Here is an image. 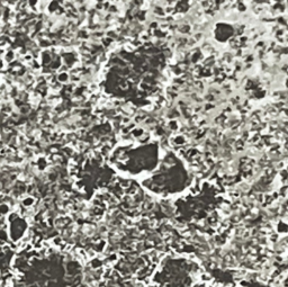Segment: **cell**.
I'll return each mask as SVG.
<instances>
[{"instance_id":"2","label":"cell","mask_w":288,"mask_h":287,"mask_svg":"<svg viewBox=\"0 0 288 287\" xmlns=\"http://www.w3.org/2000/svg\"><path fill=\"white\" fill-rule=\"evenodd\" d=\"M190 182L191 180L183 161L172 152L164 151L160 164L141 184L158 196L170 197L183 193Z\"/></svg>"},{"instance_id":"1","label":"cell","mask_w":288,"mask_h":287,"mask_svg":"<svg viewBox=\"0 0 288 287\" xmlns=\"http://www.w3.org/2000/svg\"><path fill=\"white\" fill-rule=\"evenodd\" d=\"M123 68V88L125 97L138 105H147L166 83L168 52L154 44H144L126 51Z\"/></svg>"}]
</instances>
